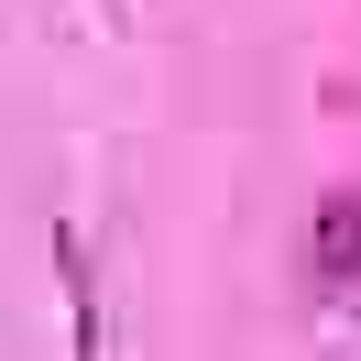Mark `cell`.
Segmentation results:
<instances>
[{
    "instance_id": "1",
    "label": "cell",
    "mask_w": 361,
    "mask_h": 361,
    "mask_svg": "<svg viewBox=\"0 0 361 361\" xmlns=\"http://www.w3.org/2000/svg\"><path fill=\"white\" fill-rule=\"evenodd\" d=\"M307 263L329 274V285H350V274H361V186H329V197H317V219H307Z\"/></svg>"
}]
</instances>
